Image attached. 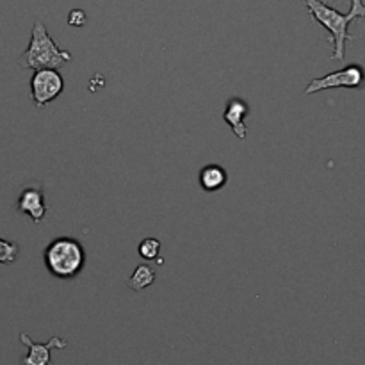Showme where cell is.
Returning <instances> with one entry per match:
<instances>
[{"mask_svg":"<svg viewBox=\"0 0 365 365\" xmlns=\"http://www.w3.org/2000/svg\"><path fill=\"white\" fill-rule=\"evenodd\" d=\"M303 4H305L307 9H309L310 16H312L321 27H324L330 32V43L334 45L331 59H344L346 41L355 39V36L349 34L348 29L349 25H351V21L365 18V4L362 0H351V9H349L348 13H341V11H337L335 7H331L330 4L323 2V0H303Z\"/></svg>","mask_w":365,"mask_h":365,"instance_id":"obj_1","label":"cell"},{"mask_svg":"<svg viewBox=\"0 0 365 365\" xmlns=\"http://www.w3.org/2000/svg\"><path fill=\"white\" fill-rule=\"evenodd\" d=\"M71 59H73L71 53L57 46V43L48 34L45 25L41 21H36L32 25L31 41H29L27 50L18 59V64L24 70H39V68H53V70H57V68L71 63Z\"/></svg>","mask_w":365,"mask_h":365,"instance_id":"obj_2","label":"cell"},{"mask_svg":"<svg viewBox=\"0 0 365 365\" xmlns=\"http://www.w3.org/2000/svg\"><path fill=\"white\" fill-rule=\"evenodd\" d=\"M45 267L57 280H73L86 264L84 246L73 237H57L43 253Z\"/></svg>","mask_w":365,"mask_h":365,"instance_id":"obj_3","label":"cell"},{"mask_svg":"<svg viewBox=\"0 0 365 365\" xmlns=\"http://www.w3.org/2000/svg\"><path fill=\"white\" fill-rule=\"evenodd\" d=\"M64 89V78L53 68L34 70L31 78V98L38 109H43L57 98Z\"/></svg>","mask_w":365,"mask_h":365,"instance_id":"obj_4","label":"cell"},{"mask_svg":"<svg viewBox=\"0 0 365 365\" xmlns=\"http://www.w3.org/2000/svg\"><path fill=\"white\" fill-rule=\"evenodd\" d=\"M365 84V71L360 64H349V66L342 68V70L331 71V73L324 75L321 78H314L309 82L305 88V95H314V93L324 91V89H337V88H348V89H359Z\"/></svg>","mask_w":365,"mask_h":365,"instance_id":"obj_5","label":"cell"},{"mask_svg":"<svg viewBox=\"0 0 365 365\" xmlns=\"http://www.w3.org/2000/svg\"><path fill=\"white\" fill-rule=\"evenodd\" d=\"M20 341L29 348V355L24 356L21 365H48L52 359V349H64L68 346V342L61 337H52L46 344H39L29 335L20 334Z\"/></svg>","mask_w":365,"mask_h":365,"instance_id":"obj_6","label":"cell"},{"mask_svg":"<svg viewBox=\"0 0 365 365\" xmlns=\"http://www.w3.org/2000/svg\"><path fill=\"white\" fill-rule=\"evenodd\" d=\"M16 207L21 214H27L34 223H39L48 210L41 185H27L21 189Z\"/></svg>","mask_w":365,"mask_h":365,"instance_id":"obj_7","label":"cell"},{"mask_svg":"<svg viewBox=\"0 0 365 365\" xmlns=\"http://www.w3.org/2000/svg\"><path fill=\"white\" fill-rule=\"evenodd\" d=\"M250 114V106L241 98H235L232 96L230 100L227 102V107H225L223 113V120L230 125L232 132L237 135V139L245 141L246 135H248V128H246L245 120L246 116Z\"/></svg>","mask_w":365,"mask_h":365,"instance_id":"obj_8","label":"cell"},{"mask_svg":"<svg viewBox=\"0 0 365 365\" xmlns=\"http://www.w3.org/2000/svg\"><path fill=\"white\" fill-rule=\"evenodd\" d=\"M200 185L203 191L216 192L223 189L228 182L227 170L220 164H207L202 171H200Z\"/></svg>","mask_w":365,"mask_h":365,"instance_id":"obj_9","label":"cell"},{"mask_svg":"<svg viewBox=\"0 0 365 365\" xmlns=\"http://www.w3.org/2000/svg\"><path fill=\"white\" fill-rule=\"evenodd\" d=\"M153 282H155V271H153V267L148 266V264H139L134 273L128 277L127 287L139 292L148 289L150 285H153Z\"/></svg>","mask_w":365,"mask_h":365,"instance_id":"obj_10","label":"cell"},{"mask_svg":"<svg viewBox=\"0 0 365 365\" xmlns=\"http://www.w3.org/2000/svg\"><path fill=\"white\" fill-rule=\"evenodd\" d=\"M138 253L145 260H155L160 253V241L155 237H146L139 242Z\"/></svg>","mask_w":365,"mask_h":365,"instance_id":"obj_11","label":"cell"},{"mask_svg":"<svg viewBox=\"0 0 365 365\" xmlns=\"http://www.w3.org/2000/svg\"><path fill=\"white\" fill-rule=\"evenodd\" d=\"M20 246L0 237V264H13L18 259Z\"/></svg>","mask_w":365,"mask_h":365,"instance_id":"obj_12","label":"cell"},{"mask_svg":"<svg viewBox=\"0 0 365 365\" xmlns=\"http://www.w3.org/2000/svg\"><path fill=\"white\" fill-rule=\"evenodd\" d=\"M86 21H88V16L82 9H71L70 14H68V24L71 27H84Z\"/></svg>","mask_w":365,"mask_h":365,"instance_id":"obj_13","label":"cell"}]
</instances>
